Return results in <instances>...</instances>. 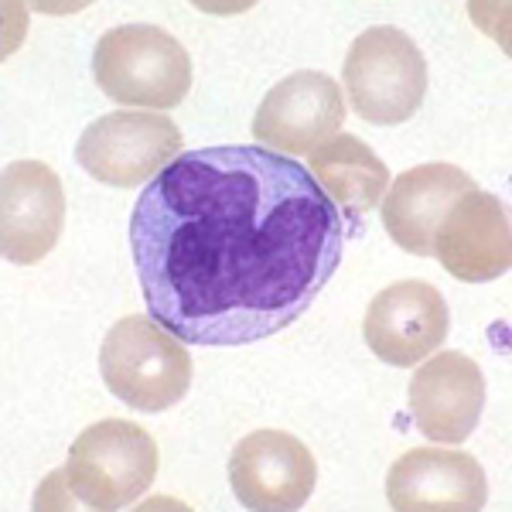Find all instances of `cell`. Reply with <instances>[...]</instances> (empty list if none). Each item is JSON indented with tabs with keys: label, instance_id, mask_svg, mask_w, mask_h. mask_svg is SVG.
I'll use <instances>...</instances> for the list:
<instances>
[{
	"label": "cell",
	"instance_id": "1",
	"mask_svg": "<svg viewBox=\"0 0 512 512\" xmlns=\"http://www.w3.org/2000/svg\"><path fill=\"white\" fill-rule=\"evenodd\" d=\"M342 246V212L311 171L246 144L181 151L130 216L147 315L188 345L291 328L335 277Z\"/></svg>",
	"mask_w": 512,
	"mask_h": 512
},
{
	"label": "cell",
	"instance_id": "2",
	"mask_svg": "<svg viewBox=\"0 0 512 512\" xmlns=\"http://www.w3.org/2000/svg\"><path fill=\"white\" fill-rule=\"evenodd\" d=\"M192 366L185 342L147 315L120 318L99 349L106 390L140 414H161L185 400Z\"/></svg>",
	"mask_w": 512,
	"mask_h": 512
},
{
	"label": "cell",
	"instance_id": "3",
	"mask_svg": "<svg viewBox=\"0 0 512 512\" xmlns=\"http://www.w3.org/2000/svg\"><path fill=\"white\" fill-rule=\"evenodd\" d=\"M93 76L99 93L113 103L175 110L192 89V59L158 24H120L99 38Z\"/></svg>",
	"mask_w": 512,
	"mask_h": 512
},
{
	"label": "cell",
	"instance_id": "4",
	"mask_svg": "<svg viewBox=\"0 0 512 512\" xmlns=\"http://www.w3.org/2000/svg\"><path fill=\"white\" fill-rule=\"evenodd\" d=\"M154 475H158V444L130 420H99L86 427L72 441L65 472H59L69 499L96 512L134 506L151 489Z\"/></svg>",
	"mask_w": 512,
	"mask_h": 512
},
{
	"label": "cell",
	"instance_id": "5",
	"mask_svg": "<svg viewBox=\"0 0 512 512\" xmlns=\"http://www.w3.org/2000/svg\"><path fill=\"white\" fill-rule=\"evenodd\" d=\"M342 76L352 110L376 127L410 120L427 93L424 55L414 45V38L403 35L393 24L366 28L352 41Z\"/></svg>",
	"mask_w": 512,
	"mask_h": 512
},
{
	"label": "cell",
	"instance_id": "6",
	"mask_svg": "<svg viewBox=\"0 0 512 512\" xmlns=\"http://www.w3.org/2000/svg\"><path fill=\"white\" fill-rule=\"evenodd\" d=\"M185 137L164 113L120 110L106 113L82 130L76 161L86 175L110 188L147 185L181 154Z\"/></svg>",
	"mask_w": 512,
	"mask_h": 512
},
{
	"label": "cell",
	"instance_id": "7",
	"mask_svg": "<svg viewBox=\"0 0 512 512\" xmlns=\"http://www.w3.org/2000/svg\"><path fill=\"white\" fill-rule=\"evenodd\" d=\"M318 465L311 451L284 431H253L229 454L233 495L253 512H294L311 499Z\"/></svg>",
	"mask_w": 512,
	"mask_h": 512
},
{
	"label": "cell",
	"instance_id": "8",
	"mask_svg": "<svg viewBox=\"0 0 512 512\" xmlns=\"http://www.w3.org/2000/svg\"><path fill=\"white\" fill-rule=\"evenodd\" d=\"M345 103L338 82L325 72H294L263 96L253 137L277 154H311L342 130Z\"/></svg>",
	"mask_w": 512,
	"mask_h": 512
},
{
	"label": "cell",
	"instance_id": "9",
	"mask_svg": "<svg viewBox=\"0 0 512 512\" xmlns=\"http://www.w3.org/2000/svg\"><path fill=\"white\" fill-rule=\"evenodd\" d=\"M448 304L424 280L383 287L366 308L362 335L376 359L390 366H420L448 338Z\"/></svg>",
	"mask_w": 512,
	"mask_h": 512
},
{
	"label": "cell",
	"instance_id": "10",
	"mask_svg": "<svg viewBox=\"0 0 512 512\" xmlns=\"http://www.w3.org/2000/svg\"><path fill=\"white\" fill-rule=\"evenodd\" d=\"M407 407L417 431L437 444L472 437L485 410V376L465 352H441L417 366L407 390Z\"/></svg>",
	"mask_w": 512,
	"mask_h": 512
},
{
	"label": "cell",
	"instance_id": "11",
	"mask_svg": "<svg viewBox=\"0 0 512 512\" xmlns=\"http://www.w3.org/2000/svg\"><path fill=\"white\" fill-rule=\"evenodd\" d=\"M386 499L396 512H478L489 499V482L468 451L414 448L393 461Z\"/></svg>",
	"mask_w": 512,
	"mask_h": 512
},
{
	"label": "cell",
	"instance_id": "12",
	"mask_svg": "<svg viewBox=\"0 0 512 512\" xmlns=\"http://www.w3.org/2000/svg\"><path fill=\"white\" fill-rule=\"evenodd\" d=\"M4 260L31 267L55 250L65 226V192L62 181L41 161H14L4 168Z\"/></svg>",
	"mask_w": 512,
	"mask_h": 512
},
{
	"label": "cell",
	"instance_id": "13",
	"mask_svg": "<svg viewBox=\"0 0 512 512\" xmlns=\"http://www.w3.org/2000/svg\"><path fill=\"white\" fill-rule=\"evenodd\" d=\"M434 256L451 277L465 284H485V280L502 277L512 263L506 205L478 188L461 195L434 233Z\"/></svg>",
	"mask_w": 512,
	"mask_h": 512
},
{
	"label": "cell",
	"instance_id": "14",
	"mask_svg": "<svg viewBox=\"0 0 512 512\" xmlns=\"http://www.w3.org/2000/svg\"><path fill=\"white\" fill-rule=\"evenodd\" d=\"M475 188L472 175L444 161L403 171L383 195V226L400 250L434 256V233L461 195Z\"/></svg>",
	"mask_w": 512,
	"mask_h": 512
},
{
	"label": "cell",
	"instance_id": "15",
	"mask_svg": "<svg viewBox=\"0 0 512 512\" xmlns=\"http://www.w3.org/2000/svg\"><path fill=\"white\" fill-rule=\"evenodd\" d=\"M308 171L352 229L383 202L390 188V168L376 158L373 147L352 134H335L318 151H311Z\"/></svg>",
	"mask_w": 512,
	"mask_h": 512
}]
</instances>
